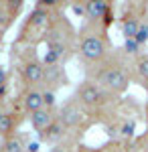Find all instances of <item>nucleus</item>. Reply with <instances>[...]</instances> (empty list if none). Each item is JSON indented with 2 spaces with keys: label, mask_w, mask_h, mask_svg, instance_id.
Returning a JSON list of instances; mask_svg holds the SVG:
<instances>
[{
  "label": "nucleus",
  "mask_w": 148,
  "mask_h": 152,
  "mask_svg": "<svg viewBox=\"0 0 148 152\" xmlns=\"http://www.w3.org/2000/svg\"><path fill=\"white\" fill-rule=\"evenodd\" d=\"M79 102L85 105H100L106 102V94L100 85L87 81L79 87Z\"/></svg>",
  "instance_id": "7ed1b4c3"
},
{
  "label": "nucleus",
  "mask_w": 148,
  "mask_h": 152,
  "mask_svg": "<svg viewBox=\"0 0 148 152\" xmlns=\"http://www.w3.org/2000/svg\"><path fill=\"white\" fill-rule=\"evenodd\" d=\"M24 79L29 83H39L43 77H45V71H43V65L41 63H37V61H29L26 65H24Z\"/></svg>",
  "instance_id": "6e6552de"
},
{
  "label": "nucleus",
  "mask_w": 148,
  "mask_h": 152,
  "mask_svg": "<svg viewBox=\"0 0 148 152\" xmlns=\"http://www.w3.org/2000/svg\"><path fill=\"white\" fill-rule=\"evenodd\" d=\"M140 20L134 18V16H126L124 18V24H122V31H124V37L126 39H134L138 35V28H140Z\"/></svg>",
  "instance_id": "9b49d317"
},
{
  "label": "nucleus",
  "mask_w": 148,
  "mask_h": 152,
  "mask_svg": "<svg viewBox=\"0 0 148 152\" xmlns=\"http://www.w3.org/2000/svg\"><path fill=\"white\" fill-rule=\"evenodd\" d=\"M146 126H148V107H146Z\"/></svg>",
  "instance_id": "b1692460"
},
{
  "label": "nucleus",
  "mask_w": 148,
  "mask_h": 152,
  "mask_svg": "<svg viewBox=\"0 0 148 152\" xmlns=\"http://www.w3.org/2000/svg\"><path fill=\"white\" fill-rule=\"evenodd\" d=\"M43 63H45L47 67H57V63H59V55L55 53V51H51V49H47L45 57H43Z\"/></svg>",
  "instance_id": "dca6fc26"
},
{
  "label": "nucleus",
  "mask_w": 148,
  "mask_h": 152,
  "mask_svg": "<svg viewBox=\"0 0 148 152\" xmlns=\"http://www.w3.org/2000/svg\"><path fill=\"white\" fill-rule=\"evenodd\" d=\"M83 112H81L77 105H65L63 110H61V114H59V122L63 124V126H69V128H73V126H79L81 122H83Z\"/></svg>",
  "instance_id": "20e7f679"
},
{
  "label": "nucleus",
  "mask_w": 148,
  "mask_h": 152,
  "mask_svg": "<svg viewBox=\"0 0 148 152\" xmlns=\"http://www.w3.org/2000/svg\"><path fill=\"white\" fill-rule=\"evenodd\" d=\"M108 10H110V4L103 2V0H89V2H85V16L91 18V20L103 18V14Z\"/></svg>",
  "instance_id": "423d86ee"
},
{
  "label": "nucleus",
  "mask_w": 148,
  "mask_h": 152,
  "mask_svg": "<svg viewBox=\"0 0 148 152\" xmlns=\"http://www.w3.org/2000/svg\"><path fill=\"white\" fill-rule=\"evenodd\" d=\"M24 107L33 114V112H39L45 107V102H43V94L41 91H29L24 95Z\"/></svg>",
  "instance_id": "9d476101"
},
{
  "label": "nucleus",
  "mask_w": 148,
  "mask_h": 152,
  "mask_svg": "<svg viewBox=\"0 0 148 152\" xmlns=\"http://www.w3.org/2000/svg\"><path fill=\"white\" fill-rule=\"evenodd\" d=\"M47 24H49V10L43 8V6H37L31 14V20H29V26L34 28V31H43Z\"/></svg>",
  "instance_id": "0eeeda50"
},
{
  "label": "nucleus",
  "mask_w": 148,
  "mask_h": 152,
  "mask_svg": "<svg viewBox=\"0 0 148 152\" xmlns=\"http://www.w3.org/2000/svg\"><path fill=\"white\" fill-rule=\"evenodd\" d=\"M134 130H136V124H134V122H126L124 126L120 128V134H122L124 138H132V136H134Z\"/></svg>",
  "instance_id": "a211bd4d"
},
{
  "label": "nucleus",
  "mask_w": 148,
  "mask_h": 152,
  "mask_svg": "<svg viewBox=\"0 0 148 152\" xmlns=\"http://www.w3.org/2000/svg\"><path fill=\"white\" fill-rule=\"evenodd\" d=\"M63 132H65V126L59 122V120H53V124L45 130V132H41V140L43 142H57L61 136H63Z\"/></svg>",
  "instance_id": "1a4fd4ad"
},
{
  "label": "nucleus",
  "mask_w": 148,
  "mask_h": 152,
  "mask_svg": "<svg viewBox=\"0 0 148 152\" xmlns=\"http://www.w3.org/2000/svg\"><path fill=\"white\" fill-rule=\"evenodd\" d=\"M106 51H108V45L102 35H85L81 39L79 53L85 61H102L106 57Z\"/></svg>",
  "instance_id": "f03ea898"
},
{
  "label": "nucleus",
  "mask_w": 148,
  "mask_h": 152,
  "mask_svg": "<svg viewBox=\"0 0 148 152\" xmlns=\"http://www.w3.org/2000/svg\"><path fill=\"white\" fill-rule=\"evenodd\" d=\"M6 85V73H4V69L0 67V87H4Z\"/></svg>",
  "instance_id": "4be33fe9"
},
{
  "label": "nucleus",
  "mask_w": 148,
  "mask_h": 152,
  "mask_svg": "<svg viewBox=\"0 0 148 152\" xmlns=\"http://www.w3.org/2000/svg\"><path fill=\"white\" fill-rule=\"evenodd\" d=\"M26 152H39V142H29L26 144Z\"/></svg>",
  "instance_id": "412c9836"
},
{
  "label": "nucleus",
  "mask_w": 148,
  "mask_h": 152,
  "mask_svg": "<svg viewBox=\"0 0 148 152\" xmlns=\"http://www.w3.org/2000/svg\"><path fill=\"white\" fill-rule=\"evenodd\" d=\"M81 152H89V150H81Z\"/></svg>",
  "instance_id": "a878e982"
},
{
  "label": "nucleus",
  "mask_w": 148,
  "mask_h": 152,
  "mask_svg": "<svg viewBox=\"0 0 148 152\" xmlns=\"http://www.w3.org/2000/svg\"><path fill=\"white\" fill-rule=\"evenodd\" d=\"M136 73L142 81H148V55H140L136 61Z\"/></svg>",
  "instance_id": "f8f14e48"
},
{
  "label": "nucleus",
  "mask_w": 148,
  "mask_h": 152,
  "mask_svg": "<svg viewBox=\"0 0 148 152\" xmlns=\"http://www.w3.org/2000/svg\"><path fill=\"white\" fill-rule=\"evenodd\" d=\"M12 116H8V114H4L2 116V120H0V134L2 136H6L8 132H12Z\"/></svg>",
  "instance_id": "2eb2a0df"
},
{
  "label": "nucleus",
  "mask_w": 148,
  "mask_h": 152,
  "mask_svg": "<svg viewBox=\"0 0 148 152\" xmlns=\"http://www.w3.org/2000/svg\"><path fill=\"white\" fill-rule=\"evenodd\" d=\"M140 47H142V45L138 43L136 39H126L124 41V49H126L128 55H138V53H140Z\"/></svg>",
  "instance_id": "4468645a"
},
{
  "label": "nucleus",
  "mask_w": 148,
  "mask_h": 152,
  "mask_svg": "<svg viewBox=\"0 0 148 152\" xmlns=\"http://www.w3.org/2000/svg\"><path fill=\"white\" fill-rule=\"evenodd\" d=\"M31 124H33V128L37 132H45L51 124H53V116H51V112L49 110H39V112H33L31 114Z\"/></svg>",
  "instance_id": "39448f33"
},
{
  "label": "nucleus",
  "mask_w": 148,
  "mask_h": 152,
  "mask_svg": "<svg viewBox=\"0 0 148 152\" xmlns=\"http://www.w3.org/2000/svg\"><path fill=\"white\" fill-rule=\"evenodd\" d=\"M112 20H114V12H112V8H110V10L103 14V26H110Z\"/></svg>",
  "instance_id": "aec40b11"
},
{
  "label": "nucleus",
  "mask_w": 148,
  "mask_h": 152,
  "mask_svg": "<svg viewBox=\"0 0 148 152\" xmlns=\"http://www.w3.org/2000/svg\"><path fill=\"white\" fill-rule=\"evenodd\" d=\"M24 144L21 138H8L6 144H4V152H24Z\"/></svg>",
  "instance_id": "ddd939ff"
},
{
  "label": "nucleus",
  "mask_w": 148,
  "mask_h": 152,
  "mask_svg": "<svg viewBox=\"0 0 148 152\" xmlns=\"http://www.w3.org/2000/svg\"><path fill=\"white\" fill-rule=\"evenodd\" d=\"M146 142H148V136H146Z\"/></svg>",
  "instance_id": "bb28decb"
},
{
  "label": "nucleus",
  "mask_w": 148,
  "mask_h": 152,
  "mask_svg": "<svg viewBox=\"0 0 148 152\" xmlns=\"http://www.w3.org/2000/svg\"><path fill=\"white\" fill-rule=\"evenodd\" d=\"M100 83L106 89L114 91V94H124L128 89V85H130V77L120 67H108L100 73Z\"/></svg>",
  "instance_id": "f257e3e1"
},
{
  "label": "nucleus",
  "mask_w": 148,
  "mask_h": 152,
  "mask_svg": "<svg viewBox=\"0 0 148 152\" xmlns=\"http://www.w3.org/2000/svg\"><path fill=\"white\" fill-rule=\"evenodd\" d=\"M55 99H57V97H55V94H53V91H45V94H43V102H45L47 110L55 105Z\"/></svg>",
  "instance_id": "6ab92c4d"
},
{
  "label": "nucleus",
  "mask_w": 148,
  "mask_h": 152,
  "mask_svg": "<svg viewBox=\"0 0 148 152\" xmlns=\"http://www.w3.org/2000/svg\"><path fill=\"white\" fill-rule=\"evenodd\" d=\"M51 152H65V150H63L61 146H55V148H53V150H51Z\"/></svg>",
  "instance_id": "5701e85b"
},
{
  "label": "nucleus",
  "mask_w": 148,
  "mask_h": 152,
  "mask_svg": "<svg viewBox=\"0 0 148 152\" xmlns=\"http://www.w3.org/2000/svg\"><path fill=\"white\" fill-rule=\"evenodd\" d=\"M2 116H4V114H2V112H0V120H2Z\"/></svg>",
  "instance_id": "393cba45"
},
{
  "label": "nucleus",
  "mask_w": 148,
  "mask_h": 152,
  "mask_svg": "<svg viewBox=\"0 0 148 152\" xmlns=\"http://www.w3.org/2000/svg\"><path fill=\"white\" fill-rule=\"evenodd\" d=\"M140 45H146L148 43V23H142L140 24V28H138V35L134 37Z\"/></svg>",
  "instance_id": "f3484780"
}]
</instances>
